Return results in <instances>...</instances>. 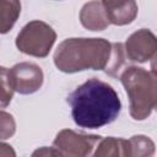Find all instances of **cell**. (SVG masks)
<instances>
[{"label":"cell","mask_w":157,"mask_h":157,"mask_svg":"<svg viewBox=\"0 0 157 157\" xmlns=\"http://www.w3.org/2000/svg\"><path fill=\"white\" fill-rule=\"evenodd\" d=\"M67 103L75 124L85 129H99L120 114L121 102L117 91L97 77L88 78L69 96Z\"/></svg>","instance_id":"6da1fadb"},{"label":"cell","mask_w":157,"mask_h":157,"mask_svg":"<svg viewBox=\"0 0 157 157\" xmlns=\"http://www.w3.org/2000/svg\"><path fill=\"white\" fill-rule=\"evenodd\" d=\"M112 43L104 38H66L54 53V64L65 74L83 70H104Z\"/></svg>","instance_id":"7a4b0ae2"},{"label":"cell","mask_w":157,"mask_h":157,"mask_svg":"<svg viewBox=\"0 0 157 157\" xmlns=\"http://www.w3.org/2000/svg\"><path fill=\"white\" fill-rule=\"evenodd\" d=\"M120 81L129 98V113L134 120H145L157 104L156 71L140 66H128Z\"/></svg>","instance_id":"3957f363"},{"label":"cell","mask_w":157,"mask_h":157,"mask_svg":"<svg viewBox=\"0 0 157 157\" xmlns=\"http://www.w3.org/2000/svg\"><path fill=\"white\" fill-rule=\"evenodd\" d=\"M56 33L47 22L33 20L25 25L16 37L17 49L27 55L45 58L53 48Z\"/></svg>","instance_id":"277c9868"},{"label":"cell","mask_w":157,"mask_h":157,"mask_svg":"<svg viewBox=\"0 0 157 157\" xmlns=\"http://www.w3.org/2000/svg\"><path fill=\"white\" fill-rule=\"evenodd\" d=\"M101 139L99 135L63 129L56 134L52 147L55 157H91Z\"/></svg>","instance_id":"5b68a950"},{"label":"cell","mask_w":157,"mask_h":157,"mask_svg":"<svg viewBox=\"0 0 157 157\" xmlns=\"http://www.w3.org/2000/svg\"><path fill=\"white\" fill-rule=\"evenodd\" d=\"M124 49L128 60L130 61L144 64L150 60H155L157 50L156 36L147 28L137 29L128 37Z\"/></svg>","instance_id":"8992f818"},{"label":"cell","mask_w":157,"mask_h":157,"mask_svg":"<svg viewBox=\"0 0 157 157\" xmlns=\"http://www.w3.org/2000/svg\"><path fill=\"white\" fill-rule=\"evenodd\" d=\"M11 81L15 92L20 94H32L40 90L44 74L39 65L29 61H22L15 64L10 70Z\"/></svg>","instance_id":"52a82bcc"},{"label":"cell","mask_w":157,"mask_h":157,"mask_svg":"<svg viewBox=\"0 0 157 157\" xmlns=\"http://www.w3.org/2000/svg\"><path fill=\"white\" fill-rule=\"evenodd\" d=\"M103 7L105 10L109 25L125 26L131 23L137 15V4L132 0L129 1H112L103 0Z\"/></svg>","instance_id":"ba28073f"},{"label":"cell","mask_w":157,"mask_h":157,"mask_svg":"<svg viewBox=\"0 0 157 157\" xmlns=\"http://www.w3.org/2000/svg\"><path fill=\"white\" fill-rule=\"evenodd\" d=\"M80 22L88 31H103L109 26V21L102 1L86 2L80 11Z\"/></svg>","instance_id":"9c48e42d"},{"label":"cell","mask_w":157,"mask_h":157,"mask_svg":"<svg viewBox=\"0 0 157 157\" xmlns=\"http://www.w3.org/2000/svg\"><path fill=\"white\" fill-rule=\"evenodd\" d=\"M130 155L129 140L107 136L99 140L91 157H130Z\"/></svg>","instance_id":"30bf717a"},{"label":"cell","mask_w":157,"mask_h":157,"mask_svg":"<svg viewBox=\"0 0 157 157\" xmlns=\"http://www.w3.org/2000/svg\"><path fill=\"white\" fill-rule=\"evenodd\" d=\"M21 13V2L17 0H0V34L12 29Z\"/></svg>","instance_id":"8fae6325"},{"label":"cell","mask_w":157,"mask_h":157,"mask_svg":"<svg viewBox=\"0 0 157 157\" xmlns=\"http://www.w3.org/2000/svg\"><path fill=\"white\" fill-rule=\"evenodd\" d=\"M128 56L125 54L124 44L123 43H112L110 56L108 64L104 69L105 74L112 77H120L123 71L129 66Z\"/></svg>","instance_id":"7c38bea8"},{"label":"cell","mask_w":157,"mask_h":157,"mask_svg":"<svg viewBox=\"0 0 157 157\" xmlns=\"http://www.w3.org/2000/svg\"><path fill=\"white\" fill-rule=\"evenodd\" d=\"M130 157H153L156 147L155 142L146 135H134L129 139Z\"/></svg>","instance_id":"4fadbf2b"},{"label":"cell","mask_w":157,"mask_h":157,"mask_svg":"<svg viewBox=\"0 0 157 157\" xmlns=\"http://www.w3.org/2000/svg\"><path fill=\"white\" fill-rule=\"evenodd\" d=\"M13 85L10 71L5 66H0V110L6 108L13 97Z\"/></svg>","instance_id":"5bb4252c"},{"label":"cell","mask_w":157,"mask_h":157,"mask_svg":"<svg viewBox=\"0 0 157 157\" xmlns=\"http://www.w3.org/2000/svg\"><path fill=\"white\" fill-rule=\"evenodd\" d=\"M16 132V121L12 114L0 110V141L12 137Z\"/></svg>","instance_id":"9a60e30c"},{"label":"cell","mask_w":157,"mask_h":157,"mask_svg":"<svg viewBox=\"0 0 157 157\" xmlns=\"http://www.w3.org/2000/svg\"><path fill=\"white\" fill-rule=\"evenodd\" d=\"M31 157H55V152L53 147H48V146H43V147H38L36 148Z\"/></svg>","instance_id":"2e32d148"},{"label":"cell","mask_w":157,"mask_h":157,"mask_svg":"<svg viewBox=\"0 0 157 157\" xmlns=\"http://www.w3.org/2000/svg\"><path fill=\"white\" fill-rule=\"evenodd\" d=\"M0 157H16V152L11 145L0 141Z\"/></svg>","instance_id":"e0dca14e"}]
</instances>
